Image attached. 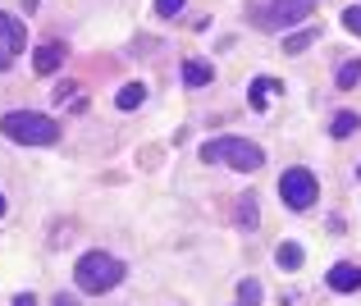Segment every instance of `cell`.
I'll return each instance as SVG.
<instances>
[{"instance_id": "obj_1", "label": "cell", "mask_w": 361, "mask_h": 306, "mask_svg": "<svg viewBox=\"0 0 361 306\" xmlns=\"http://www.w3.org/2000/svg\"><path fill=\"white\" fill-rule=\"evenodd\" d=\"M0 133L14 137L18 147H55L60 142V123L51 114H32V110H9L0 119Z\"/></svg>"}, {"instance_id": "obj_2", "label": "cell", "mask_w": 361, "mask_h": 306, "mask_svg": "<svg viewBox=\"0 0 361 306\" xmlns=\"http://www.w3.org/2000/svg\"><path fill=\"white\" fill-rule=\"evenodd\" d=\"M202 160L206 165H233L238 174H256L265 165V151L247 137H211L202 147Z\"/></svg>"}, {"instance_id": "obj_3", "label": "cell", "mask_w": 361, "mask_h": 306, "mask_svg": "<svg viewBox=\"0 0 361 306\" xmlns=\"http://www.w3.org/2000/svg\"><path fill=\"white\" fill-rule=\"evenodd\" d=\"M82 293H110L115 283H123V261L110 252H87L78 256V270H73Z\"/></svg>"}, {"instance_id": "obj_4", "label": "cell", "mask_w": 361, "mask_h": 306, "mask_svg": "<svg viewBox=\"0 0 361 306\" xmlns=\"http://www.w3.org/2000/svg\"><path fill=\"white\" fill-rule=\"evenodd\" d=\"M279 197H283V206L288 210H311L316 206V197H320V183H316V174L311 169H283V178H279Z\"/></svg>"}, {"instance_id": "obj_5", "label": "cell", "mask_w": 361, "mask_h": 306, "mask_svg": "<svg viewBox=\"0 0 361 306\" xmlns=\"http://www.w3.org/2000/svg\"><path fill=\"white\" fill-rule=\"evenodd\" d=\"M311 9H316V0H265V5L256 9V18H261L265 27H288V23H298V18H307Z\"/></svg>"}, {"instance_id": "obj_6", "label": "cell", "mask_w": 361, "mask_h": 306, "mask_svg": "<svg viewBox=\"0 0 361 306\" xmlns=\"http://www.w3.org/2000/svg\"><path fill=\"white\" fill-rule=\"evenodd\" d=\"M27 51V27L18 23L14 14H0V73Z\"/></svg>"}, {"instance_id": "obj_7", "label": "cell", "mask_w": 361, "mask_h": 306, "mask_svg": "<svg viewBox=\"0 0 361 306\" xmlns=\"http://www.w3.org/2000/svg\"><path fill=\"white\" fill-rule=\"evenodd\" d=\"M329 288H334V293H357L361 288V265H353V261H338L334 265V270H329Z\"/></svg>"}, {"instance_id": "obj_8", "label": "cell", "mask_w": 361, "mask_h": 306, "mask_svg": "<svg viewBox=\"0 0 361 306\" xmlns=\"http://www.w3.org/2000/svg\"><path fill=\"white\" fill-rule=\"evenodd\" d=\"M60 64H64V46H60V42L37 46V51H32V69H37V73H55Z\"/></svg>"}, {"instance_id": "obj_9", "label": "cell", "mask_w": 361, "mask_h": 306, "mask_svg": "<svg viewBox=\"0 0 361 306\" xmlns=\"http://www.w3.org/2000/svg\"><path fill=\"white\" fill-rule=\"evenodd\" d=\"M211 78H215V69L206 60H188L183 64V82H188V87H206Z\"/></svg>"}, {"instance_id": "obj_10", "label": "cell", "mask_w": 361, "mask_h": 306, "mask_svg": "<svg viewBox=\"0 0 361 306\" xmlns=\"http://www.w3.org/2000/svg\"><path fill=\"white\" fill-rule=\"evenodd\" d=\"M274 265H279V270H302V247L298 243H279L274 247Z\"/></svg>"}, {"instance_id": "obj_11", "label": "cell", "mask_w": 361, "mask_h": 306, "mask_svg": "<svg viewBox=\"0 0 361 306\" xmlns=\"http://www.w3.org/2000/svg\"><path fill=\"white\" fill-rule=\"evenodd\" d=\"M274 92H283L279 78H256V82H252V110H265V101H270Z\"/></svg>"}, {"instance_id": "obj_12", "label": "cell", "mask_w": 361, "mask_h": 306, "mask_svg": "<svg viewBox=\"0 0 361 306\" xmlns=\"http://www.w3.org/2000/svg\"><path fill=\"white\" fill-rule=\"evenodd\" d=\"M142 101H147V87H142V82H123V87H119V97H115L119 110H137Z\"/></svg>"}, {"instance_id": "obj_13", "label": "cell", "mask_w": 361, "mask_h": 306, "mask_svg": "<svg viewBox=\"0 0 361 306\" xmlns=\"http://www.w3.org/2000/svg\"><path fill=\"white\" fill-rule=\"evenodd\" d=\"M316 27H302V32H293V37H283V51H288V55H302V51H307V46L311 42H316Z\"/></svg>"}, {"instance_id": "obj_14", "label": "cell", "mask_w": 361, "mask_h": 306, "mask_svg": "<svg viewBox=\"0 0 361 306\" xmlns=\"http://www.w3.org/2000/svg\"><path fill=\"white\" fill-rule=\"evenodd\" d=\"M334 82H338V87H357V82H361V60H343L338 73H334Z\"/></svg>"}, {"instance_id": "obj_15", "label": "cell", "mask_w": 361, "mask_h": 306, "mask_svg": "<svg viewBox=\"0 0 361 306\" xmlns=\"http://www.w3.org/2000/svg\"><path fill=\"white\" fill-rule=\"evenodd\" d=\"M357 110H343V114H334V123H329V133H334V137H348V133H357Z\"/></svg>"}, {"instance_id": "obj_16", "label": "cell", "mask_w": 361, "mask_h": 306, "mask_svg": "<svg viewBox=\"0 0 361 306\" xmlns=\"http://www.w3.org/2000/svg\"><path fill=\"white\" fill-rule=\"evenodd\" d=\"M238 306H261V283H256V279L238 283Z\"/></svg>"}, {"instance_id": "obj_17", "label": "cell", "mask_w": 361, "mask_h": 306, "mask_svg": "<svg viewBox=\"0 0 361 306\" xmlns=\"http://www.w3.org/2000/svg\"><path fill=\"white\" fill-rule=\"evenodd\" d=\"M238 224L243 228H256V224H261V219H256V197H243V202H238Z\"/></svg>"}, {"instance_id": "obj_18", "label": "cell", "mask_w": 361, "mask_h": 306, "mask_svg": "<svg viewBox=\"0 0 361 306\" xmlns=\"http://www.w3.org/2000/svg\"><path fill=\"white\" fill-rule=\"evenodd\" d=\"M183 5H188V0H156V14H160V18H174Z\"/></svg>"}, {"instance_id": "obj_19", "label": "cell", "mask_w": 361, "mask_h": 306, "mask_svg": "<svg viewBox=\"0 0 361 306\" xmlns=\"http://www.w3.org/2000/svg\"><path fill=\"white\" fill-rule=\"evenodd\" d=\"M343 27H348V32H357V37H361V5L343 9Z\"/></svg>"}, {"instance_id": "obj_20", "label": "cell", "mask_w": 361, "mask_h": 306, "mask_svg": "<svg viewBox=\"0 0 361 306\" xmlns=\"http://www.w3.org/2000/svg\"><path fill=\"white\" fill-rule=\"evenodd\" d=\"M14 306H37V298H32V293H18V298H14Z\"/></svg>"}, {"instance_id": "obj_21", "label": "cell", "mask_w": 361, "mask_h": 306, "mask_svg": "<svg viewBox=\"0 0 361 306\" xmlns=\"http://www.w3.org/2000/svg\"><path fill=\"white\" fill-rule=\"evenodd\" d=\"M55 306H78V298H69V293H60V298H55Z\"/></svg>"}, {"instance_id": "obj_22", "label": "cell", "mask_w": 361, "mask_h": 306, "mask_svg": "<svg viewBox=\"0 0 361 306\" xmlns=\"http://www.w3.org/2000/svg\"><path fill=\"white\" fill-rule=\"evenodd\" d=\"M0 215H5V197H0Z\"/></svg>"}, {"instance_id": "obj_23", "label": "cell", "mask_w": 361, "mask_h": 306, "mask_svg": "<svg viewBox=\"0 0 361 306\" xmlns=\"http://www.w3.org/2000/svg\"><path fill=\"white\" fill-rule=\"evenodd\" d=\"M357 178H361V169H357Z\"/></svg>"}]
</instances>
